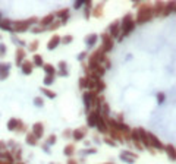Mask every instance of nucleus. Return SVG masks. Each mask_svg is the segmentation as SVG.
I'll use <instances>...</instances> for the list:
<instances>
[{
	"instance_id": "obj_1",
	"label": "nucleus",
	"mask_w": 176,
	"mask_h": 164,
	"mask_svg": "<svg viewBox=\"0 0 176 164\" xmlns=\"http://www.w3.org/2000/svg\"><path fill=\"white\" fill-rule=\"evenodd\" d=\"M134 28H135V21H134L132 15L128 13V15L122 19V25H120V37H119L118 40H122L123 37H126L128 34H131Z\"/></svg>"
},
{
	"instance_id": "obj_2",
	"label": "nucleus",
	"mask_w": 176,
	"mask_h": 164,
	"mask_svg": "<svg viewBox=\"0 0 176 164\" xmlns=\"http://www.w3.org/2000/svg\"><path fill=\"white\" fill-rule=\"evenodd\" d=\"M154 16L153 13V6L150 5H142L137 13V22L138 24H144V22H148L151 18Z\"/></svg>"
},
{
	"instance_id": "obj_3",
	"label": "nucleus",
	"mask_w": 176,
	"mask_h": 164,
	"mask_svg": "<svg viewBox=\"0 0 176 164\" xmlns=\"http://www.w3.org/2000/svg\"><path fill=\"white\" fill-rule=\"evenodd\" d=\"M106 123H107L109 129L118 130V132H120L122 135H126V136H129V135H131V129H129V127H128L123 122H119V120H115V119L109 117V119H106Z\"/></svg>"
},
{
	"instance_id": "obj_4",
	"label": "nucleus",
	"mask_w": 176,
	"mask_h": 164,
	"mask_svg": "<svg viewBox=\"0 0 176 164\" xmlns=\"http://www.w3.org/2000/svg\"><path fill=\"white\" fill-rule=\"evenodd\" d=\"M99 94L97 92H93V91H85L84 92V104L87 107V111H91L94 108V104H96V100H97Z\"/></svg>"
},
{
	"instance_id": "obj_5",
	"label": "nucleus",
	"mask_w": 176,
	"mask_h": 164,
	"mask_svg": "<svg viewBox=\"0 0 176 164\" xmlns=\"http://www.w3.org/2000/svg\"><path fill=\"white\" fill-rule=\"evenodd\" d=\"M34 22H37V18H31V19H27V21H16V22H13V31H16V32H24V31H27V30L30 28V25L34 24Z\"/></svg>"
},
{
	"instance_id": "obj_6",
	"label": "nucleus",
	"mask_w": 176,
	"mask_h": 164,
	"mask_svg": "<svg viewBox=\"0 0 176 164\" xmlns=\"http://www.w3.org/2000/svg\"><path fill=\"white\" fill-rule=\"evenodd\" d=\"M147 138H148V144L151 149H164V145L161 144V141L151 132H147Z\"/></svg>"
},
{
	"instance_id": "obj_7",
	"label": "nucleus",
	"mask_w": 176,
	"mask_h": 164,
	"mask_svg": "<svg viewBox=\"0 0 176 164\" xmlns=\"http://www.w3.org/2000/svg\"><path fill=\"white\" fill-rule=\"evenodd\" d=\"M101 50H103L104 53L113 50V38H112L110 34H107V32L101 35Z\"/></svg>"
},
{
	"instance_id": "obj_8",
	"label": "nucleus",
	"mask_w": 176,
	"mask_h": 164,
	"mask_svg": "<svg viewBox=\"0 0 176 164\" xmlns=\"http://www.w3.org/2000/svg\"><path fill=\"white\" fill-rule=\"evenodd\" d=\"M100 117H101V114H100L97 110H91V111H90V114H88V119H87L88 126H91V127L97 126V122L100 120Z\"/></svg>"
},
{
	"instance_id": "obj_9",
	"label": "nucleus",
	"mask_w": 176,
	"mask_h": 164,
	"mask_svg": "<svg viewBox=\"0 0 176 164\" xmlns=\"http://www.w3.org/2000/svg\"><path fill=\"white\" fill-rule=\"evenodd\" d=\"M120 160H122V161H125V163L132 164V163H135L137 155H135V154H132L131 151H123V152H120Z\"/></svg>"
},
{
	"instance_id": "obj_10",
	"label": "nucleus",
	"mask_w": 176,
	"mask_h": 164,
	"mask_svg": "<svg viewBox=\"0 0 176 164\" xmlns=\"http://www.w3.org/2000/svg\"><path fill=\"white\" fill-rule=\"evenodd\" d=\"M109 34H110V37L113 38V37H120V25H119V22H113V24H110V27H109Z\"/></svg>"
},
{
	"instance_id": "obj_11",
	"label": "nucleus",
	"mask_w": 176,
	"mask_h": 164,
	"mask_svg": "<svg viewBox=\"0 0 176 164\" xmlns=\"http://www.w3.org/2000/svg\"><path fill=\"white\" fill-rule=\"evenodd\" d=\"M131 138H132V141H134V144H135V146H137L138 149H144V146H142V144H141V138H139L138 129L131 130Z\"/></svg>"
},
{
	"instance_id": "obj_12",
	"label": "nucleus",
	"mask_w": 176,
	"mask_h": 164,
	"mask_svg": "<svg viewBox=\"0 0 176 164\" xmlns=\"http://www.w3.org/2000/svg\"><path fill=\"white\" fill-rule=\"evenodd\" d=\"M9 69H11V66L8 63L0 62V81H5L9 76Z\"/></svg>"
},
{
	"instance_id": "obj_13",
	"label": "nucleus",
	"mask_w": 176,
	"mask_h": 164,
	"mask_svg": "<svg viewBox=\"0 0 176 164\" xmlns=\"http://www.w3.org/2000/svg\"><path fill=\"white\" fill-rule=\"evenodd\" d=\"M43 133H44V126H43V123H34V125H32V135H34L35 138H41Z\"/></svg>"
},
{
	"instance_id": "obj_14",
	"label": "nucleus",
	"mask_w": 176,
	"mask_h": 164,
	"mask_svg": "<svg viewBox=\"0 0 176 164\" xmlns=\"http://www.w3.org/2000/svg\"><path fill=\"white\" fill-rule=\"evenodd\" d=\"M96 127L100 130V133H104V135H106V133L109 132V126H107L106 119H104L103 116H101V117H100V120L97 122V126H96Z\"/></svg>"
},
{
	"instance_id": "obj_15",
	"label": "nucleus",
	"mask_w": 176,
	"mask_h": 164,
	"mask_svg": "<svg viewBox=\"0 0 176 164\" xmlns=\"http://www.w3.org/2000/svg\"><path fill=\"white\" fill-rule=\"evenodd\" d=\"M62 43V40H60V37L59 35H53L51 38H50V41H49V44H47V49L49 50H54L59 44Z\"/></svg>"
},
{
	"instance_id": "obj_16",
	"label": "nucleus",
	"mask_w": 176,
	"mask_h": 164,
	"mask_svg": "<svg viewBox=\"0 0 176 164\" xmlns=\"http://www.w3.org/2000/svg\"><path fill=\"white\" fill-rule=\"evenodd\" d=\"M0 30H3V31H13V24L9 19H2V21H0Z\"/></svg>"
},
{
	"instance_id": "obj_17",
	"label": "nucleus",
	"mask_w": 176,
	"mask_h": 164,
	"mask_svg": "<svg viewBox=\"0 0 176 164\" xmlns=\"http://www.w3.org/2000/svg\"><path fill=\"white\" fill-rule=\"evenodd\" d=\"M176 12V2H170V3H166L164 5V12L163 15H170V13H175Z\"/></svg>"
},
{
	"instance_id": "obj_18",
	"label": "nucleus",
	"mask_w": 176,
	"mask_h": 164,
	"mask_svg": "<svg viewBox=\"0 0 176 164\" xmlns=\"http://www.w3.org/2000/svg\"><path fill=\"white\" fill-rule=\"evenodd\" d=\"M15 56H16V65L22 66V63H24L22 60L25 59V50H24V49H16Z\"/></svg>"
},
{
	"instance_id": "obj_19",
	"label": "nucleus",
	"mask_w": 176,
	"mask_h": 164,
	"mask_svg": "<svg viewBox=\"0 0 176 164\" xmlns=\"http://www.w3.org/2000/svg\"><path fill=\"white\" fill-rule=\"evenodd\" d=\"M164 151L167 152V157L170 158V160H176V148L173 146V145H166L164 146Z\"/></svg>"
},
{
	"instance_id": "obj_20",
	"label": "nucleus",
	"mask_w": 176,
	"mask_h": 164,
	"mask_svg": "<svg viewBox=\"0 0 176 164\" xmlns=\"http://www.w3.org/2000/svg\"><path fill=\"white\" fill-rule=\"evenodd\" d=\"M164 5H166V3L157 2V3L153 6V13H154V15H163V12H164Z\"/></svg>"
},
{
	"instance_id": "obj_21",
	"label": "nucleus",
	"mask_w": 176,
	"mask_h": 164,
	"mask_svg": "<svg viewBox=\"0 0 176 164\" xmlns=\"http://www.w3.org/2000/svg\"><path fill=\"white\" fill-rule=\"evenodd\" d=\"M22 72L25 73V75H31V72H32V68H34V65L30 62V60H25L24 63H22Z\"/></svg>"
},
{
	"instance_id": "obj_22",
	"label": "nucleus",
	"mask_w": 176,
	"mask_h": 164,
	"mask_svg": "<svg viewBox=\"0 0 176 164\" xmlns=\"http://www.w3.org/2000/svg\"><path fill=\"white\" fill-rule=\"evenodd\" d=\"M0 160H2V161H8V163H12V164H13V157H12V154L8 152V151H0Z\"/></svg>"
},
{
	"instance_id": "obj_23",
	"label": "nucleus",
	"mask_w": 176,
	"mask_h": 164,
	"mask_svg": "<svg viewBox=\"0 0 176 164\" xmlns=\"http://www.w3.org/2000/svg\"><path fill=\"white\" fill-rule=\"evenodd\" d=\"M19 125H21V120H18V119H11L9 123H8V127H9V130H18Z\"/></svg>"
},
{
	"instance_id": "obj_24",
	"label": "nucleus",
	"mask_w": 176,
	"mask_h": 164,
	"mask_svg": "<svg viewBox=\"0 0 176 164\" xmlns=\"http://www.w3.org/2000/svg\"><path fill=\"white\" fill-rule=\"evenodd\" d=\"M72 136H73L76 141H82V139L85 138V130H84V129H76V130H73Z\"/></svg>"
},
{
	"instance_id": "obj_25",
	"label": "nucleus",
	"mask_w": 176,
	"mask_h": 164,
	"mask_svg": "<svg viewBox=\"0 0 176 164\" xmlns=\"http://www.w3.org/2000/svg\"><path fill=\"white\" fill-rule=\"evenodd\" d=\"M43 68H44V72L47 73V76H54V75H56V69H54V66H51V65L46 63Z\"/></svg>"
},
{
	"instance_id": "obj_26",
	"label": "nucleus",
	"mask_w": 176,
	"mask_h": 164,
	"mask_svg": "<svg viewBox=\"0 0 176 164\" xmlns=\"http://www.w3.org/2000/svg\"><path fill=\"white\" fill-rule=\"evenodd\" d=\"M53 19H54V15L50 13V15H47L46 18H43V19L40 21V25H51V24H53Z\"/></svg>"
},
{
	"instance_id": "obj_27",
	"label": "nucleus",
	"mask_w": 176,
	"mask_h": 164,
	"mask_svg": "<svg viewBox=\"0 0 176 164\" xmlns=\"http://www.w3.org/2000/svg\"><path fill=\"white\" fill-rule=\"evenodd\" d=\"M97 40H99V35H96V34H91L90 37H88L87 40H85V43H87V46H94L96 43H97Z\"/></svg>"
},
{
	"instance_id": "obj_28",
	"label": "nucleus",
	"mask_w": 176,
	"mask_h": 164,
	"mask_svg": "<svg viewBox=\"0 0 176 164\" xmlns=\"http://www.w3.org/2000/svg\"><path fill=\"white\" fill-rule=\"evenodd\" d=\"M63 154H65V155H68V157L73 155V154H75V146H73L72 144L66 145V146H65V149H63Z\"/></svg>"
},
{
	"instance_id": "obj_29",
	"label": "nucleus",
	"mask_w": 176,
	"mask_h": 164,
	"mask_svg": "<svg viewBox=\"0 0 176 164\" xmlns=\"http://www.w3.org/2000/svg\"><path fill=\"white\" fill-rule=\"evenodd\" d=\"M109 132H110V135H112V139L115 141V139H122V133L120 132H118V130H113V129H109Z\"/></svg>"
},
{
	"instance_id": "obj_30",
	"label": "nucleus",
	"mask_w": 176,
	"mask_h": 164,
	"mask_svg": "<svg viewBox=\"0 0 176 164\" xmlns=\"http://www.w3.org/2000/svg\"><path fill=\"white\" fill-rule=\"evenodd\" d=\"M27 142H28L30 145H37V138H35L32 133H28V135H27Z\"/></svg>"
},
{
	"instance_id": "obj_31",
	"label": "nucleus",
	"mask_w": 176,
	"mask_h": 164,
	"mask_svg": "<svg viewBox=\"0 0 176 164\" xmlns=\"http://www.w3.org/2000/svg\"><path fill=\"white\" fill-rule=\"evenodd\" d=\"M59 16H62V22H65L66 19H68V16H69V9H65V11H60L59 13H57Z\"/></svg>"
},
{
	"instance_id": "obj_32",
	"label": "nucleus",
	"mask_w": 176,
	"mask_h": 164,
	"mask_svg": "<svg viewBox=\"0 0 176 164\" xmlns=\"http://www.w3.org/2000/svg\"><path fill=\"white\" fill-rule=\"evenodd\" d=\"M34 65H35V66H44V63H43V57L38 56V54H35V56H34Z\"/></svg>"
},
{
	"instance_id": "obj_33",
	"label": "nucleus",
	"mask_w": 176,
	"mask_h": 164,
	"mask_svg": "<svg viewBox=\"0 0 176 164\" xmlns=\"http://www.w3.org/2000/svg\"><path fill=\"white\" fill-rule=\"evenodd\" d=\"M41 92H43V94H46V95H47L49 98H54V97H56V94H54L53 91L47 89V88H41Z\"/></svg>"
},
{
	"instance_id": "obj_34",
	"label": "nucleus",
	"mask_w": 176,
	"mask_h": 164,
	"mask_svg": "<svg viewBox=\"0 0 176 164\" xmlns=\"http://www.w3.org/2000/svg\"><path fill=\"white\" fill-rule=\"evenodd\" d=\"M34 104H35L37 107H43L44 101H43V98H41V97H35V98H34Z\"/></svg>"
},
{
	"instance_id": "obj_35",
	"label": "nucleus",
	"mask_w": 176,
	"mask_h": 164,
	"mask_svg": "<svg viewBox=\"0 0 176 164\" xmlns=\"http://www.w3.org/2000/svg\"><path fill=\"white\" fill-rule=\"evenodd\" d=\"M53 82H54V76H46L44 78V84L46 85H51Z\"/></svg>"
},
{
	"instance_id": "obj_36",
	"label": "nucleus",
	"mask_w": 176,
	"mask_h": 164,
	"mask_svg": "<svg viewBox=\"0 0 176 164\" xmlns=\"http://www.w3.org/2000/svg\"><path fill=\"white\" fill-rule=\"evenodd\" d=\"M37 47H38V41H32V43L30 44V50H31V51H35Z\"/></svg>"
},
{
	"instance_id": "obj_37",
	"label": "nucleus",
	"mask_w": 176,
	"mask_h": 164,
	"mask_svg": "<svg viewBox=\"0 0 176 164\" xmlns=\"http://www.w3.org/2000/svg\"><path fill=\"white\" fill-rule=\"evenodd\" d=\"M6 54V46L5 44H0V57H3Z\"/></svg>"
},
{
	"instance_id": "obj_38",
	"label": "nucleus",
	"mask_w": 176,
	"mask_h": 164,
	"mask_svg": "<svg viewBox=\"0 0 176 164\" xmlns=\"http://www.w3.org/2000/svg\"><path fill=\"white\" fill-rule=\"evenodd\" d=\"M60 24H62V22H56V24H51V25H50V27H47L46 30H57V28L60 27Z\"/></svg>"
},
{
	"instance_id": "obj_39",
	"label": "nucleus",
	"mask_w": 176,
	"mask_h": 164,
	"mask_svg": "<svg viewBox=\"0 0 176 164\" xmlns=\"http://www.w3.org/2000/svg\"><path fill=\"white\" fill-rule=\"evenodd\" d=\"M62 43H63V44H69V43H72V37H70V35H66V37L62 40Z\"/></svg>"
},
{
	"instance_id": "obj_40",
	"label": "nucleus",
	"mask_w": 176,
	"mask_h": 164,
	"mask_svg": "<svg viewBox=\"0 0 176 164\" xmlns=\"http://www.w3.org/2000/svg\"><path fill=\"white\" fill-rule=\"evenodd\" d=\"M47 144H49V145H53V144H56V136H54V135H51V136L47 139Z\"/></svg>"
},
{
	"instance_id": "obj_41",
	"label": "nucleus",
	"mask_w": 176,
	"mask_h": 164,
	"mask_svg": "<svg viewBox=\"0 0 176 164\" xmlns=\"http://www.w3.org/2000/svg\"><path fill=\"white\" fill-rule=\"evenodd\" d=\"M44 30H46V28H43V27H35V28H32L31 31H32V32H43Z\"/></svg>"
},
{
	"instance_id": "obj_42",
	"label": "nucleus",
	"mask_w": 176,
	"mask_h": 164,
	"mask_svg": "<svg viewBox=\"0 0 176 164\" xmlns=\"http://www.w3.org/2000/svg\"><path fill=\"white\" fill-rule=\"evenodd\" d=\"M104 141H106V142H107L109 145H112V146H116V142H115V141H113L112 138H106Z\"/></svg>"
},
{
	"instance_id": "obj_43",
	"label": "nucleus",
	"mask_w": 176,
	"mask_h": 164,
	"mask_svg": "<svg viewBox=\"0 0 176 164\" xmlns=\"http://www.w3.org/2000/svg\"><path fill=\"white\" fill-rule=\"evenodd\" d=\"M59 68H60L62 70H65V69H66V63H65V62H60V63H59Z\"/></svg>"
},
{
	"instance_id": "obj_44",
	"label": "nucleus",
	"mask_w": 176,
	"mask_h": 164,
	"mask_svg": "<svg viewBox=\"0 0 176 164\" xmlns=\"http://www.w3.org/2000/svg\"><path fill=\"white\" fill-rule=\"evenodd\" d=\"M157 100H158L160 103H163V100H164V95H163V94H158V97H157Z\"/></svg>"
},
{
	"instance_id": "obj_45",
	"label": "nucleus",
	"mask_w": 176,
	"mask_h": 164,
	"mask_svg": "<svg viewBox=\"0 0 176 164\" xmlns=\"http://www.w3.org/2000/svg\"><path fill=\"white\" fill-rule=\"evenodd\" d=\"M84 3H85V2H78V3H75V8L78 9V8H81V6H82Z\"/></svg>"
},
{
	"instance_id": "obj_46",
	"label": "nucleus",
	"mask_w": 176,
	"mask_h": 164,
	"mask_svg": "<svg viewBox=\"0 0 176 164\" xmlns=\"http://www.w3.org/2000/svg\"><path fill=\"white\" fill-rule=\"evenodd\" d=\"M85 57H87V53H81L79 54V60H84Z\"/></svg>"
},
{
	"instance_id": "obj_47",
	"label": "nucleus",
	"mask_w": 176,
	"mask_h": 164,
	"mask_svg": "<svg viewBox=\"0 0 176 164\" xmlns=\"http://www.w3.org/2000/svg\"><path fill=\"white\" fill-rule=\"evenodd\" d=\"M59 75H60V76H68V72H66V70H60Z\"/></svg>"
},
{
	"instance_id": "obj_48",
	"label": "nucleus",
	"mask_w": 176,
	"mask_h": 164,
	"mask_svg": "<svg viewBox=\"0 0 176 164\" xmlns=\"http://www.w3.org/2000/svg\"><path fill=\"white\" fill-rule=\"evenodd\" d=\"M5 148H6V145L3 142H0V149H5Z\"/></svg>"
},
{
	"instance_id": "obj_49",
	"label": "nucleus",
	"mask_w": 176,
	"mask_h": 164,
	"mask_svg": "<svg viewBox=\"0 0 176 164\" xmlns=\"http://www.w3.org/2000/svg\"><path fill=\"white\" fill-rule=\"evenodd\" d=\"M68 164H78V163H76L75 160H69V161H68Z\"/></svg>"
},
{
	"instance_id": "obj_50",
	"label": "nucleus",
	"mask_w": 176,
	"mask_h": 164,
	"mask_svg": "<svg viewBox=\"0 0 176 164\" xmlns=\"http://www.w3.org/2000/svg\"><path fill=\"white\" fill-rule=\"evenodd\" d=\"M0 164H12V163H8V161H2V160H0Z\"/></svg>"
},
{
	"instance_id": "obj_51",
	"label": "nucleus",
	"mask_w": 176,
	"mask_h": 164,
	"mask_svg": "<svg viewBox=\"0 0 176 164\" xmlns=\"http://www.w3.org/2000/svg\"><path fill=\"white\" fill-rule=\"evenodd\" d=\"M15 164H24V163H21V161H18V163H15Z\"/></svg>"
},
{
	"instance_id": "obj_52",
	"label": "nucleus",
	"mask_w": 176,
	"mask_h": 164,
	"mask_svg": "<svg viewBox=\"0 0 176 164\" xmlns=\"http://www.w3.org/2000/svg\"><path fill=\"white\" fill-rule=\"evenodd\" d=\"M0 21H2V13H0Z\"/></svg>"
},
{
	"instance_id": "obj_53",
	"label": "nucleus",
	"mask_w": 176,
	"mask_h": 164,
	"mask_svg": "<svg viewBox=\"0 0 176 164\" xmlns=\"http://www.w3.org/2000/svg\"><path fill=\"white\" fill-rule=\"evenodd\" d=\"M112 164H113V163H112Z\"/></svg>"
}]
</instances>
